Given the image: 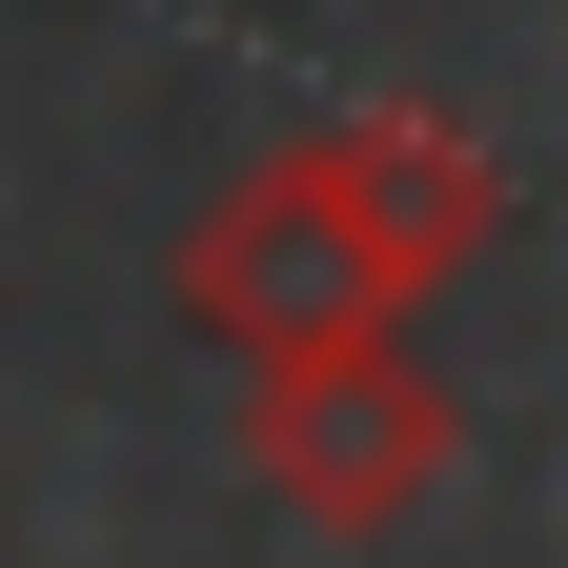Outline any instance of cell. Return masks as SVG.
<instances>
[{"mask_svg":"<svg viewBox=\"0 0 568 568\" xmlns=\"http://www.w3.org/2000/svg\"><path fill=\"white\" fill-rule=\"evenodd\" d=\"M487 224H508V163L447 122V102H345L305 142H264L244 183H203L183 224V325L264 366V345H325V325H406L426 284H467Z\"/></svg>","mask_w":568,"mask_h":568,"instance_id":"cell-1","label":"cell"},{"mask_svg":"<svg viewBox=\"0 0 568 568\" xmlns=\"http://www.w3.org/2000/svg\"><path fill=\"white\" fill-rule=\"evenodd\" d=\"M244 467L305 528H406V508H447L467 406H447V366L406 325H325V345H264L244 366Z\"/></svg>","mask_w":568,"mask_h":568,"instance_id":"cell-2","label":"cell"}]
</instances>
